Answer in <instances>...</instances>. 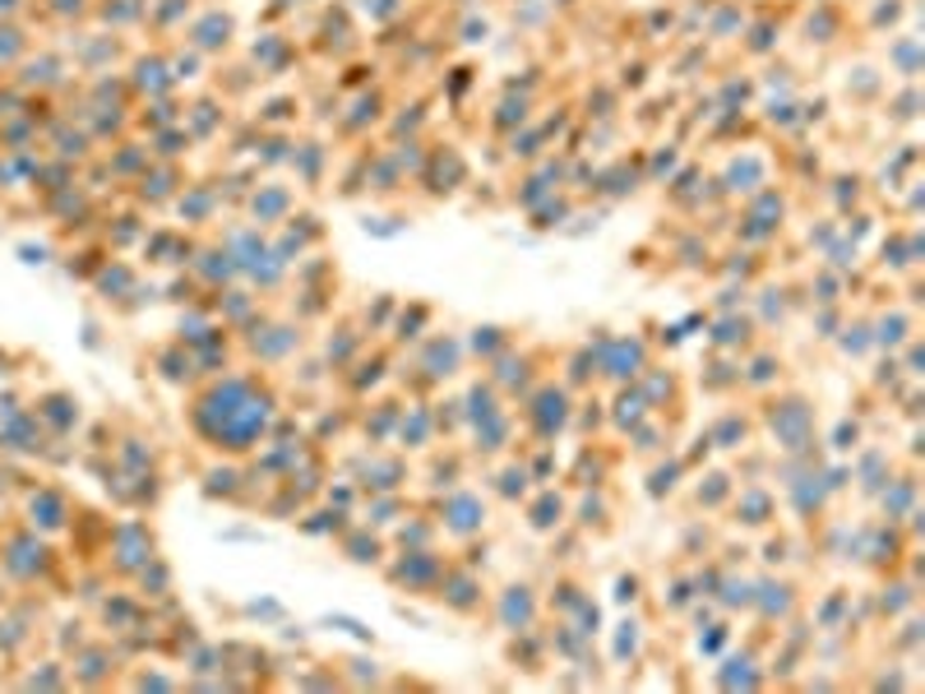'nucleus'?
Listing matches in <instances>:
<instances>
[{"mask_svg":"<svg viewBox=\"0 0 925 694\" xmlns=\"http://www.w3.org/2000/svg\"><path fill=\"white\" fill-rule=\"evenodd\" d=\"M440 523L454 537H472V533H482V528H486V505L472 491H454L444 500V509H440Z\"/></svg>","mask_w":925,"mask_h":694,"instance_id":"nucleus-1","label":"nucleus"},{"mask_svg":"<svg viewBox=\"0 0 925 694\" xmlns=\"http://www.w3.org/2000/svg\"><path fill=\"white\" fill-rule=\"evenodd\" d=\"M500 616H505V629H528L532 621H537V598H532V588H528V583L505 588Z\"/></svg>","mask_w":925,"mask_h":694,"instance_id":"nucleus-2","label":"nucleus"}]
</instances>
